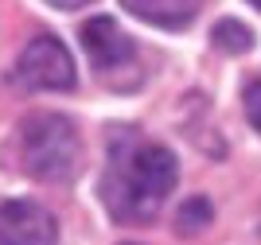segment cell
<instances>
[{"label":"cell","instance_id":"obj_5","mask_svg":"<svg viewBox=\"0 0 261 245\" xmlns=\"http://www.w3.org/2000/svg\"><path fill=\"white\" fill-rule=\"evenodd\" d=\"M82 47H86L94 70L109 74L133 59V39L121 32V23L113 16H94V20L82 23Z\"/></svg>","mask_w":261,"mask_h":245},{"label":"cell","instance_id":"obj_9","mask_svg":"<svg viewBox=\"0 0 261 245\" xmlns=\"http://www.w3.org/2000/svg\"><path fill=\"white\" fill-rule=\"evenodd\" d=\"M246 117H250V125L261 132V82H253L250 90H246Z\"/></svg>","mask_w":261,"mask_h":245},{"label":"cell","instance_id":"obj_10","mask_svg":"<svg viewBox=\"0 0 261 245\" xmlns=\"http://www.w3.org/2000/svg\"><path fill=\"white\" fill-rule=\"evenodd\" d=\"M47 4H51V8H82V4H90V0H47Z\"/></svg>","mask_w":261,"mask_h":245},{"label":"cell","instance_id":"obj_4","mask_svg":"<svg viewBox=\"0 0 261 245\" xmlns=\"http://www.w3.org/2000/svg\"><path fill=\"white\" fill-rule=\"evenodd\" d=\"M0 245H59L55 214L32 199L0 203Z\"/></svg>","mask_w":261,"mask_h":245},{"label":"cell","instance_id":"obj_8","mask_svg":"<svg viewBox=\"0 0 261 245\" xmlns=\"http://www.w3.org/2000/svg\"><path fill=\"white\" fill-rule=\"evenodd\" d=\"M211 218H215L211 199L195 195V199H187V203L179 206V214H175V230H179V234H199V230H207V226H211Z\"/></svg>","mask_w":261,"mask_h":245},{"label":"cell","instance_id":"obj_11","mask_svg":"<svg viewBox=\"0 0 261 245\" xmlns=\"http://www.w3.org/2000/svg\"><path fill=\"white\" fill-rule=\"evenodd\" d=\"M250 4H253V8H261V0H250Z\"/></svg>","mask_w":261,"mask_h":245},{"label":"cell","instance_id":"obj_3","mask_svg":"<svg viewBox=\"0 0 261 245\" xmlns=\"http://www.w3.org/2000/svg\"><path fill=\"white\" fill-rule=\"evenodd\" d=\"M16 78H20L28 90L63 94V90H74V59H70V51H66L55 35H35L20 51Z\"/></svg>","mask_w":261,"mask_h":245},{"label":"cell","instance_id":"obj_1","mask_svg":"<svg viewBox=\"0 0 261 245\" xmlns=\"http://www.w3.org/2000/svg\"><path fill=\"white\" fill-rule=\"evenodd\" d=\"M175 179H179V164L172 148L125 132L109 144V160L101 171V203L113 222H152L164 199L175 191Z\"/></svg>","mask_w":261,"mask_h":245},{"label":"cell","instance_id":"obj_2","mask_svg":"<svg viewBox=\"0 0 261 245\" xmlns=\"http://www.w3.org/2000/svg\"><path fill=\"white\" fill-rule=\"evenodd\" d=\"M20 152L23 168L43 183H66L78 175L82 140L70 117L63 113H35L20 125Z\"/></svg>","mask_w":261,"mask_h":245},{"label":"cell","instance_id":"obj_7","mask_svg":"<svg viewBox=\"0 0 261 245\" xmlns=\"http://www.w3.org/2000/svg\"><path fill=\"white\" fill-rule=\"evenodd\" d=\"M211 39H215L218 51H226V55H242V51L253 47V32L242 20H218L215 32H211Z\"/></svg>","mask_w":261,"mask_h":245},{"label":"cell","instance_id":"obj_6","mask_svg":"<svg viewBox=\"0 0 261 245\" xmlns=\"http://www.w3.org/2000/svg\"><path fill=\"white\" fill-rule=\"evenodd\" d=\"M125 8L144 23H156V28H184V23L195 20L199 0H121Z\"/></svg>","mask_w":261,"mask_h":245}]
</instances>
